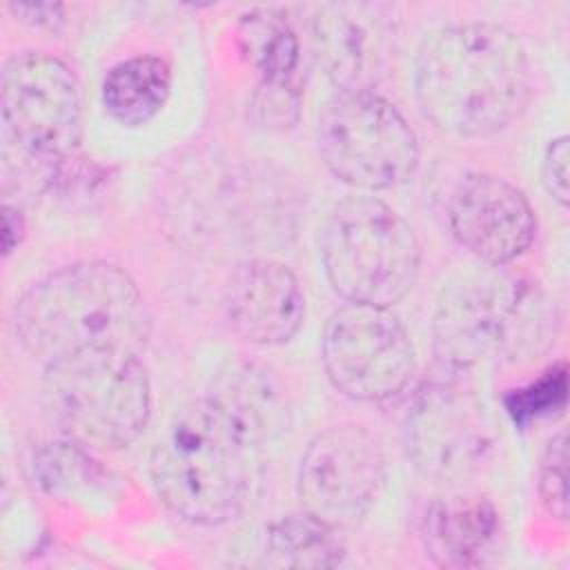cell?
I'll list each match as a JSON object with an SVG mask.
<instances>
[{
  "instance_id": "obj_1",
  "label": "cell",
  "mask_w": 570,
  "mask_h": 570,
  "mask_svg": "<svg viewBox=\"0 0 570 570\" xmlns=\"http://www.w3.org/2000/svg\"><path fill=\"white\" fill-rule=\"evenodd\" d=\"M414 96L436 129L461 138H488L525 111L532 96L530 58L503 24L441 27L419 47Z\"/></svg>"
},
{
  "instance_id": "obj_2",
  "label": "cell",
  "mask_w": 570,
  "mask_h": 570,
  "mask_svg": "<svg viewBox=\"0 0 570 570\" xmlns=\"http://www.w3.org/2000/svg\"><path fill=\"white\" fill-rule=\"evenodd\" d=\"M13 330L20 345L49 365L87 352H140L149 318L125 269L87 261L33 283L16 301Z\"/></svg>"
},
{
  "instance_id": "obj_3",
  "label": "cell",
  "mask_w": 570,
  "mask_h": 570,
  "mask_svg": "<svg viewBox=\"0 0 570 570\" xmlns=\"http://www.w3.org/2000/svg\"><path fill=\"white\" fill-rule=\"evenodd\" d=\"M263 443L209 392L183 405L158 436L149 472L160 501L198 525L245 508Z\"/></svg>"
},
{
  "instance_id": "obj_4",
  "label": "cell",
  "mask_w": 570,
  "mask_h": 570,
  "mask_svg": "<svg viewBox=\"0 0 570 570\" xmlns=\"http://www.w3.org/2000/svg\"><path fill=\"white\" fill-rule=\"evenodd\" d=\"M557 312L521 276L476 272L450 283L432 318L434 354L454 370L483 363H525L554 343Z\"/></svg>"
},
{
  "instance_id": "obj_5",
  "label": "cell",
  "mask_w": 570,
  "mask_h": 570,
  "mask_svg": "<svg viewBox=\"0 0 570 570\" xmlns=\"http://www.w3.org/2000/svg\"><path fill=\"white\" fill-rule=\"evenodd\" d=\"M42 399L60 430L82 448L120 450L138 439L151 412V387L138 352H87L45 365Z\"/></svg>"
},
{
  "instance_id": "obj_6",
  "label": "cell",
  "mask_w": 570,
  "mask_h": 570,
  "mask_svg": "<svg viewBox=\"0 0 570 570\" xmlns=\"http://www.w3.org/2000/svg\"><path fill=\"white\" fill-rule=\"evenodd\" d=\"M321 258L341 298L390 307L414 287L421 245L396 209L374 196H350L325 220Z\"/></svg>"
},
{
  "instance_id": "obj_7",
  "label": "cell",
  "mask_w": 570,
  "mask_h": 570,
  "mask_svg": "<svg viewBox=\"0 0 570 570\" xmlns=\"http://www.w3.org/2000/svg\"><path fill=\"white\" fill-rule=\"evenodd\" d=\"M316 147L325 167L363 191L405 183L419 165V138L405 116L383 96L358 89L338 91L316 127Z\"/></svg>"
},
{
  "instance_id": "obj_8",
  "label": "cell",
  "mask_w": 570,
  "mask_h": 570,
  "mask_svg": "<svg viewBox=\"0 0 570 570\" xmlns=\"http://www.w3.org/2000/svg\"><path fill=\"white\" fill-rule=\"evenodd\" d=\"M80 87L56 56L24 51L7 60L0 78L4 142L33 165L56 167L73 156L82 136Z\"/></svg>"
},
{
  "instance_id": "obj_9",
  "label": "cell",
  "mask_w": 570,
  "mask_h": 570,
  "mask_svg": "<svg viewBox=\"0 0 570 570\" xmlns=\"http://www.w3.org/2000/svg\"><path fill=\"white\" fill-rule=\"evenodd\" d=\"M405 452L428 479L463 483L490 461L497 434L483 401L456 381L423 385L403 421Z\"/></svg>"
},
{
  "instance_id": "obj_10",
  "label": "cell",
  "mask_w": 570,
  "mask_h": 570,
  "mask_svg": "<svg viewBox=\"0 0 570 570\" xmlns=\"http://www.w3.org/2000/svg\"><path fill=\"white\" fill-rule=\"evenodd\" d=\"M321 358L330 383L356 401H385L414 372V350L403 323L387 307L361 303H347L327 318Z\"/></svg>"
},
{
  "instance_id": "obj_11",
  "label": "cell",
  "mask_w": 570,
  "mask_h": 570,
  "mask_svg": "<svg viewBox=\"0 0 570 570\" xmlns=\"http://www.w3.org/2000/svg\"><path fill=\"white\" fill-rule=\"evenodd\" d=\"M385 481L379 441L356 423L318 432L305 448L296 492L305 512L343 530L361 523Z\"/></svg>"
},
{
  "instance_id": "obj_12",
  "label": "cell",
  "mask_w": 570,
  "mask_h": 570,
  "mask_svg": "<svg viewBox=\"0 0 570 570\" xmlns=\"http://www.w3.org/2000/svg\"><path fill=\"white\" fill-rule=\"evenodd\" d=\"M452 236L488 265H505L534 240L537 218L525 194L494 174H468L448 200Z\"/></svg>"
},
{
  "instance_id": "obj_13",
  "label": "cell",
  "mask_w": 570,
  "mask_h": 570,
  "mask_svg": "<svg viewBox=\"0 0 570 570\" xmlns=\"http://www.w3.org/2000/svg\"><path fill=\"white\" fill-rule=\"evenodd\" d=\"M229 327L254 345L292 341L305 318V296L294 272L272 258L240 263L225 285Z\"/></svg>"
},
{
  "instance_id": "obj_14",
  "label": "cell",
  "mask_w": 570,
  "mask_h": 570,
  "mask_svg": "<svg viewBox=\"0 0 570 570\" xmlns=\"http://www.w3.org/2000/svg\"><path fill=\"white\" fill-rule=\"evenodd\" d=\"M499 532L497 508L476 494L436 499L421 521L425 554L452 570L485 566L497 552Z\"/></svg>"
},
{
  "instance_id": "obj_15",
  "label": "cell",
  "mask_w": 570,
  "mask_h": 570,
  "mask_svg": "<svg viewBox=\"0 0 570 570\" xmlns=\"http://www.w3.org/2000/svg\"><path fill=\"white\" fill-rule=\"evenodd\" d=\"M314 56L341 91L367 89L376 69L381 36L352 4H323L312 18Z\"/></svg>"
},
{
  "instance_id": "obj_16",
  "label": "cell",
  "mask_w": 570,
  "mask_h": 570,
  "mask_svg": "<svg viewBox=\"0 0 570 570\" xmlns=\"http://www.w3.org/2000/svg\"><path fill=\"white\" fill-rule=\"evenodd\" d=\"M171 89V69L158 56H134L114 65L102 80L107 114L125 125L149 122L165 105Z\"/></svg>"
},
{
  "instance_id": "obj_17",
  "label": "cell",
  "mask_w": 570,
  "mask_h": 570,
  "mask_svg": "<svg viewBox=\"0 0 570 570\" xmlns=\"http://www.w3.org/2000/svg\"><path fill=\"white\" fill-rule=\"evenodd\" d=\"M261 443L269 441L285 423V403L276 379L261 365H232L209 392Z\"/></svg>"
},
{
  "instance_id": "obj_18",
  "label": "cell",
  "mask_w": 570,
  "mask_h": 570,
  "mask_svg": "<svg viewBox=\"0 0 570 570\" xmlns=\"http://www.w3.org/2000/svg\"><path fill=\"white\" fill-rule=\"evenodd\" d=\"M240 53L258 71L261 82L298 80L301 42L287 16L278 9H254L236 29Z\"/></svg>"
},
{
  "instance_id": "obj_19",
  "label": "cell",
  "mask_w": 570,
  "mask_h": 570,
  "mask_svg": "<svg viewBox=\"0 0 570 570\" xmlns=\"http://www.w3.org/2000/svg\"><path fill=\"white\" fill-rule=\"evenodd\" d=\"M341 530L309 512L289 514L269 525L265 557L285 568H334L345 557Z\"/></svg>"
},
{
  "instance_id": "obj_20",
  "label": "cell",
  "mask_w": 570,
  "mask_h": 570,
  "mask_svg": "<svg viewBox=\"0 0 570 570\" xmlns=\"http://www.w3.org/2000/svg\"><path fill=\"white\" fill-rule=\"evenodd\" d=\"M303 102L301 80L258 82L252 98V116L256 125L269 131H287L296 125Z\"/></svg>"
},
{
  "instance_id": "obj_21",
  "label": "cell",
  "mask_w": 570,
  "mask_h": 570,
  "mask_svg": "<svg viewBox=\"0 0 570 570\" xmlns=\"http://www.w3.org/2000/svg\"><path fill=\"white\" fill-rule=\"evenodd\" d=\"M539 494L546 510L557 517H568V445L566 432L550 439L541 468H539Z\"/></svg>"
},
{
  "instance_id": "obj_22",
  "label": "cell",
  "mask_w": 570,
  "mask_h": 570,
  "mask_svg": "<svg viewBox=\"0 0 570 570\" xmlns=\"http://www.w3.org/2000/svg\"><path fill=\"white\" fill-rule=\"evenodd\" d=\"M541 178L548 189V194L566 207L570 200V185H568V136H559L550 140L543 165H541Z\"/></svg>"
},
{
  "instance_id": "obj_23",
  "label": "cell",
  "mask_w": 570,
  "mask_h": 570,
  "mask_svg": "<svg viewBox=\"0 0 570 570\" xmlns=\"http://www.w3.org/2000/svg\"><path fill=\"white\" fill-rule=\"evenodd\" d=\"M9 11L22 22L51 31H56L65 20V9L58 2H11Z\"/></svg>"
},
{
  "instance_id": "obj_24",
  "label": "cell",
  "mask_w": 570,
  "mask_h": 570,
  "mask_svg": "<svg viewBox=\"0 0 570 570\" xmlns=\"http://www.w3.org/2000/svg\"><path fill=\"white\" fill-rule=\"evenodd\" d=\"M22 236H24L22 214L16 207L4 205V216H2V252H4V256H9L18 247Z\"/></svg>"
}]
</instances>
